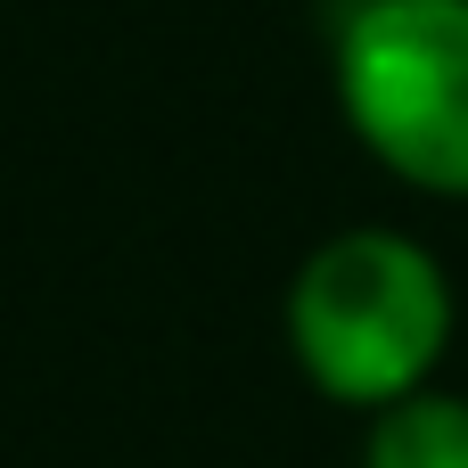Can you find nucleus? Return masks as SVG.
<instances>
[{
    "label": "nucleus",
    "mask_w": 468,
    "mask_h": 468,
    "mask_svg": "<svg viewBox=\"0 0 468 468\" xmlns=\"http://www.w3.org/2000/svg\"><path fill=\"white\" fill-rule=\"evenodd\" d=\"M444 346L452 280L411 230H337L288 280V354L346 411H387L420 395Z\"/></svg>",
    "instance_id": "nucleus-1"
},
{
    "label": "nucleus",
    "mask_w": 468,
    "mask_h": 468,
    "mask_svg": "<svg viewBox=\"0 0 468 468\" xmlns=\"http://www.w3.org/2000/svg\"><path fill=\"white\" fill-rule=\"evenodd\" d=\"M337 99L395 181L468 197V0H362L337 33Z\"/></svg>",
    "instance_id": "nucleus-2"
},
{
    "label": "nucleus",
    "mask_w": 468,
    "mask_h": 468,
    "mask_svg": "<svg viewBox=\"0 0 468 468\" xmlns=\"http://www.w3.org/2000/svg\"><path fill=\"white\" fill-rule=\"evenodd\" d=\"M362 468H468V395L420 387V395L370 411Z\"/></svg>",
    "instance_id": "nucleus-3"
}]
</instances>
